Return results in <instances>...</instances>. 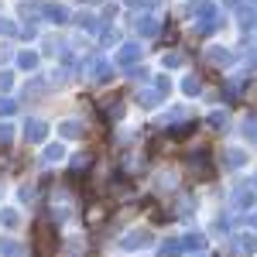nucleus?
Wrapping results in <instances>:
<instances>
[{
	"label": "nucleus",
	"instance_id": "nucleus-1",
	"mask_svg": "<svg viewBox=\"0 0 257 257\" xmlns=\"http://www.w3.org/2000/svg\"><path fill=\"white\" fill-rule=\"evenodd\" d=\"M52 226H48V219H41L38 226H35V250H38L41 257H48V250H52Z\"/></svg>",
	"mask_w": 257,
	"mask_h": 257
}]
</instances>
